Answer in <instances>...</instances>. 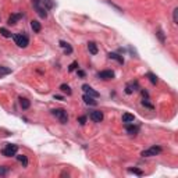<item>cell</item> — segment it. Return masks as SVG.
Segmentation results:
<instances>
[{"mask_svg": "<svg viewBox=\"0 0 178 178\" xmlns=\"http://www.w3.org/2000/svg\"><path fill=\"white\" fill-rule=\"evenodd\" d=\"M13 38H14L15 45L18 46V47H27L28 43H29V39H28V36L25 34H17Z\"/></svg>", "mask_w": 178, "mask_h": 178, "instance_id": "cell-1", "label": "cell"}, {"mask_svg": "<svg viewBox=\"0 0 178 178\" xmlns=\"http://www.w3.org/2000/svg\"><path fill=\"white\" fill-rule=\"evenodd\" d=\"M17 152H18V146H17V145L8 143V145H6V146L3 148L2 153H3V156H6V157H11V156L17 155Z\"/></svg>", "mask_w": 178, "mask_h": 178, "instance_id": "cell-2", "label": "cell"}, {"mask_svg": "<svg viewBox=\"0 0 178 178\" xmlns=\"http://www.w3.org/2000/svg\"><path fill=\"white\" fill-rule=\"evenodd\" d=\"M52 114H53L54 117H57L59 120H60L63 124H65V122L68 121V116H67V111L63 109H54L52 110Z\"/></svg>", "mask_w": 178, "mask_h": 178, "instance_id": "cell-3", "label": "cell"}, {"mask_svg": "<svg viewBox=\"0 0 178 178\" xmlns=\"http://www.w3.org/2000/svg\"><path fill=\"white\" fill-rule=\"evenodd\" d=\"M32 3H34V7L36 8L38 14L41 15L42 18H46V17H47V13H46V8L41 6V0H32Z\"/></svg>", "mask_w": 178, "mask_h": 178, "instance_id": "cell-4", "label": "cell"}, {"mask_svg": "<svg viewBox=\"0 0 178 178\" xmlns=\"http://www.w3.org/2000/svg\"><path fill=\"white\" fill-rule=\"evenodd\" d=\"M160 152H161V148H159V146H153V148L148 149V150H143L142 153H140V156H143V157H150V156L159 155Z\"/></svg>", "mask_w": 178, "mask_h": 178, "instance_id": "cell-5", "label": "cell"}, {"mask_svg": "<svg viewBox=\"0 0 178 178\" xmlns=\"http://www.w3.org/2000/svg\"><path fill=\"white\" fill-rule=\"evenodd\" d=\"M99 78H102V80L107 81V80H113L114 78V72L111 70H104V71H100L98 74Z\"/></svg>", "mask_w": 178, "mask_h": 178, "instance_id": "cell-6", "label": "cell"}, {"mask_svg": "<svg viewBox=\"0 0 178 178\" xmlns=\"http://www.w3.org/2000/svg\"><path fill=\"white\" fill-rule=\"evenodd\" d=\"M91 120L95 122H100L103 120V113L100 110H95V111H92L91 113Z\"/></svg>", "mask_w": 178, "mask_h": 178, "instance_id": "cell-7", "label": "cell"}, {"mask_svg": "<svg viewBox=\"0 0 178 178\" xmlns=\"http://www.w3.org/2000/svg\"><path fill=\"white\" fill-rule=\"evenodd\" d=\"M82 89L85 91V93L86 95H89V96H92V98H99V92H96V91H93L89 85H83L82 86Z\"/></svg>", "mask_w": 178, "mask_h": 178, "instance_id": "cell-8", "label": "cell"}, {"mask_svg": "<svg viewBox=\"0 0 178 178\" xmlns=\"http://www.w3.org/2000/svg\"><path fill=\"white\" fill-rule=\"evenodd\" d=\"M134 120H135L134 114H129V113L122 114V122H125V124H132Z\"/></svg>", "mask_w": 178, "mask_h": 178, "instance_id": "cell-9", "label": "cell"}, {"mask_svg": "<svg viewBox=\"0 0 178 178\" xmlns=\"http://www.w3.org/2000/svg\"><path fill=\"white\" fill-rule=\"evenodd\" d=\"M82 99H83V102L86 103V104H91V106H96V100H93V98H92V96H89V95H86V93H85Z\"/></svg>", "mask_w": 178, "mask_h": 178, "instance_id": "cell-10", "label": "cell"}, {"mask_svg": "<svg viewBox=\"0 0 178 178\" xmlns=\"http://www.w3.org/2000/svg\"><path fill=\"white\" fill-rule=\"evenodd\" d=\"M60 46L63 47V49H64V53H68V54H70V53H72V47L68 45V43H67V42L60 41Z\"/></svg>", "mask_w": 178, "mask_h": 178, "instance_id": "cell-11", "label": "cell"}, {"mask_svg": "<svg viewBox=\"0 0 178 178\" xmlns=\"http://www.w3.org/2000/svg\"><path fill=\"white\" fill-rule=\"evenodd\" d=\"M135 88H138V83L135 82V83H128L127 85V88H125V93L127 95H131L134 91H135Z\"/></svg>", "mask_w": 178, "mask_h": 178, "instance_id": "cell-12", "label": "cell"}, {"mask_svg": "<svg viewBox=\"0 0 178 178\" xmlns=\"http://www.w3.org/2000/svg\"><path fill=\"white\" fill-rule=\"evenodd\" d=\"M20 18H23V14H14V15H11V17L8 18V24H10V25H14V24H17V21H18Z\"/></svg>", "mask_w": 178, "mask_h": 178, "instance_id": "cell-13", "label": "cell"}, {"mask_svg": "<svg viewBox=\"0 0 178 178\" xmlns=\"http://www.w3.org/2000/svg\"><path fill=\"white\" fill-rule=\"evenodd\" d=\"M109 59H113V60H117L120 64H124V59H122L120 54L117 53H109Z\"/></svg>", "mask_w": 178, "mask_h": 178, "instance_id": "cell-14", "label": "cell"}, {"mask_svg": "<svg viewBox=\"0 0 178 178\" xmlns=\"http://www.w3.org/2000/svg\"><path fill=\"white\" fill-rule=\"evenodd\" d=\"M88 49H89V52H91L92 54L98 53V46H96L95 42H89V43H88Z\"/></svg>", "mask_w": 178, "mask_h": 178, "instance_id": "cell-15", "label": "cell"}, {"mask_svg": "<svg viewBox=\"0 0 178 178\" xmlns=\"http://www.w3.org/2000/svg\"><path fill=\"white\" fill-rule=\"evenodd\" d=\"M31 27H32V29L35 31V32H41V29H42V25H41V23H38V21H31Z\"/></svg>", "mask_w": 178, "mask_h": 178, "instance_id": "cell-16", "label": "cell"}, {"mask_svg": "<svg viewBox=\"0 0 178 178\" xmlns=\"http://www.w3.org/2000/svg\"><path fill=\"white\" fill-rule=\"evenodd\" d=\"M139 131V128L138 127H135V125H127V132L128 134H131V135H135V134Z\"/></svg>", "mask_w": 178, "mask_h": 178, "instance_id": "cell-17", "label": "cell"}, {"mask_svg": "<svg viewBox=\"0 0 178 178\" xmlns=\"http://www.w3.org/2000/svg\"><path fill=\"white\" fill-rule=\"evenodd\" d=\"M20 104H21V107H23V109H28V107L31 106L29 100H28V99H25V98H20Z\"/></svg>", "mask_w": 178, "mask_h": 178, "instance_id": "cell-18", "label": "cell"}, {"mask_svg": "<svg viewBox=\"0 0 178 178\" xmlns=\"http://www.w3.org/2000/svg\"><path fill=\"white\" fill-rule=\"evenodd\" d=\"M42 2H43V6H45L46 10H50V8H53V7H54L53 0H42Z\"/></svg>", "mask_w": 178, "mask_h": 178, "instance_id": "cell-19", "label": "cell"}, {"mask_svg": "<svg viewBox=\"0 0 178 178\" xmlns=\"http://www.w3.org/2000/svg\"><path fill=\"white\" fill-rule=\"evenodd\" d=\"M17 160H18L20 163H23V164H24V167H27V166H28V159H27V157H25L24 155L17 156Z\"/></svg>", "mask_w": 178, "mask_h": 178, "instance_id": "cell-20", "label": "cell"}, {"mask_svg": "<svg viewBox=\"0 0 178 178\" xmlns=\"http://www.w3.org/2000/svg\"><path fill=\"white\" fill-rule=\"evenodd\" d=\"M60 91L63 92V93H67V95H71V89H70L68 85H65V83H63L60 86Z\"/></svg>", "mask_w": 178, "mask_h": 178, "instance_id": "cell-21", "label": "cell"}, {"mask_svg": "<svg viewBox=\"0 0 178 178\" xmlns=\"http://www.w3.org/2000/svg\"><path fill=\"white\" fill-rule=\"evenodd\" d=\"M10 72H11V68L0 65V75H7V74H10Z\"/></svg>", "mask_w": 178, "mask_h": 178, "instance_id": "cell-22", "label": "cell"}, {"mask_svg": "<svg viewBox=\"0 0 178 178\" xmlns=\"http://www.w3.org/2000/svg\"><path fill=\"white\" fill-rule=\"evenodd\" d=\"M0 34L3 35L4 38H11V34H10V32H8L6 28H2V29H0Z\"/></svg>", "mask_w": 178, "mask_h": 178, "instance_id": "cell-23", "label": "cell"}, {"mask_svg": "<svg viewBox=\"0 0 178 178\" xmlns=\"http://www.w3.org/2000/svg\"><path fill=\"white\" fill-rule=\"evenodd\" d=\"M148 77H149V80H150V82L153 83V85L157 83V77H156L155 74H148Z\"/></svg>", "mask_w": 178, "mask_h": 178, "instance_id": "cell-24", "label": "cell"}, {"mask_svg": "<svg viewBox=\"0 0 178 178\" xmlns=\"http://www.w3.org/2000/svg\"><path fill=\"white\" fill-rule=\"evenodd\" d=\"M129 173H134V174H138V175H142V171L140 170H137V168H129Z\"/></svg>", "mask_w": 178, "mask_h": 178, "instance_id": "cell-25", "label": "cell"}, {"mask_svg": "<svg viewBox=\"0 0 178 178\" xmlns=\"http://www.w3.org/2000/svg\"><path fill=\"white\" fill-rule=\"evenodd\" d=\"M7 174V167H0V175Z\"/></svg>", "mask_w": 178, "mask_h": 178, "instance_id": "cell-26", "label": "cell"}, {"mask_svg": "<svg viewBox=\"0 0 178 178\" xmlns=\"http://www.w3.org/2000/svg\"><path fill=\"white\" fill-rule=\"evenodd\" d=\"M77 65H78V63H72L71 65H70V68H68V71H74V70L77 68Z\"/></svg>", "mask_w": 178, "mask_h": 178, "instance_id": "cell-27", "label": "cell"}, {"mask_svg": "<svg viewBox=\"0 0 178 178\" xmlns=\"http://www.w3.org/2000/svg\"><path fill=\"white\" fill-rule=\"evenodd\" d=\"M78 121H80L81 125H83V124H85V121H86V117H80V118H78Z\"/></svg>", "mask_w": 178, "mask_h": 178, "instance_id": "cell-28", "label": "cell"}, {"mask_svg": "<svg viewBox=\"0 0 178 178\" xmlns=\"http://www.w3.org/2000/svg\"><path fill=\"white\" fill-rule=\"evenodd\" d=\"M177 15H178V8H175V10H174V23H175V24L178 23V20H177Z\"/></svg>", "mask_w": 178, "mask_h": 178, "instance_id": "cell-29", "label": "cell"}, {"mask_svg": "<svg viewBox=\"0 0 178 178\" xmlns=\"http://www.w3.org/2000/svg\"><path fill=\"white\" fill-rule=\"evenodd\" d=\"M142 104H143V106H146V107H150V109H153V106H152L150 103L146 102V100H143V102H142Z\"/></svg>", "mask_w": 178, "mask_h": 178, "instance_id": "cell-30", "label": "cell"}, {"mask_svg": "<svg viewBox=\"0 0 178 178\" xmlns=\"http://www.w3.org/2000/svg\"><path fill=\"white\" fill-rule=\"evenodd\" d=\"M78 74H80L81 77H83V75H85V72H83V71H78Z\"/></svg>", "mask_w": 178, "mask_h": 178, "instance_id": "cell-31", "label": "cell"}]
</instances>
